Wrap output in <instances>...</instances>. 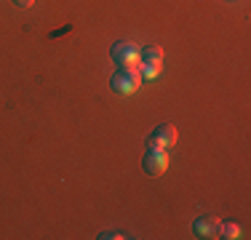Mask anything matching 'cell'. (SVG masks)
Listing matches in <instances>:
<instances>
[{
    "instance_id": "1",
    "label": "cell",
    "mask_w": 251,
    "mask_h": 240,
    "mask_svg": "<svg viewBox=\"0 0 251 240\" xmlns=\"http://www.w3.org/2000/svg\"><path fill=\"white\" fill-rule=\"evenodd\" d=\"M139 83H142L139 67H118V72L110 77L112 91H115V94H123V96L134 94L136 88H139Z\"/></svg>"
},
{
    "instance_id": "2",
    "label": "cell",
    "mask_w": 251,
    "mask_h": 240,
    "mask_svg": "<svg viewBox=\"0 0 251 240\" xmlns=\"http://www.w3.org/2000/svg\"><path fill=\"white\" fill-rule=\"evenodd\" d=\"M110 59L118 64V67H139V48H136L134 43H126V40L112 43Z\"/></svg>"
},
{
    "instance_id": "3",
    "label": "cell",
    "mask_w": 251,
    "mask_h": 240,
    "mask_svg": "<svg viewBox=\"0 0 251 240\" xmlns=\"http://www.w3.org/2000/svg\"><path fill=\"white\" fill-rule=\"evenodd\" d=\"M142 168H145L147 176H160L169 168V152L158 147H147L145 158H142Z\"/></svg>"
},
{
    "instance_id": "4",
    "label": "cell",
    "mask_w": 251,
    "mask_h": 240,
    "mask_svg": "<svg viewBox=\"0 0 251 240\" xmlns=\"http://www.w3.org/2000/svg\"><path fill=\"white\" fill-rule=\"evenodd\" d=\"M176 144V125L174 123H160L152 128V134L147 136V147L158 149H171Z\"/></svg>"
},
{
    "instance_id": "5",
    "label": "cell",
    "mask_w": 251,
    "mask_h": 240,
    "mask_svg": "<svg viewBox=\"0 0 251 240\" xmlns=\"http://www.w3.org/2000/svg\"><path fill=\"white\" fill-rule=\"evenodd\" d=\"M219 224H222V221H219L214 214H203V216H198V219L193 221V232L198 238H203V240L219 238Z\"/></svg>"
},
{
    "instance_id": "6",
    "label": "cell",
    "mask_w": 251,
    "mask_h": 240,
    "mask_svg": "<svg viewBox=\"0 0 251 240\" xmlns=\"http://www.w3.org/2000/svg\"><path fill=\"white\" fill-rule=\"evenodd\" d=\"M139 62L142 64H160V62H163V48L155 46V43L139 48Z\"/></svg>"
},
{
    "instance_id": "7",
    "label": "cell",
    "mask_w": 251,
    "mask_h": 240,
    "mask_svg": "<svg viewBox=\"0 0 251 240\" xmlns=\"http://www.w3.org/2000/svg\"><path fill=\"white\" fill-rule=\"evenodd\" d=\"M219 238H227V240L241 238V227H238L235 221H222V224H219Z\"/></svg>"
},
{
    "instance_id": "8",
    "label": "cell",
    "mask_w": 251,
    "mask_h": 240,
    "mask_svg": "<svg viewBox=\"0 0 251 240\" xmlns=\"http://www.w3.org/2000/svg\"><path fill=\"white\" fill-rule=\"evenodd\" d=\"M14 5H19V8H29V5L35 3V0H11Z\"/></svg>"
},
{
    "instance_id": "9",
    "label": "cell",
    "mask_w": 251,
    "mask_h": 240,
    "mask_svg": "<svg viewBox=\"0 0 251 240\" xmlns=\"http://www.w3.org/2000/svg\"><path fill=\"white\" fill-rule=\"evenodd\" d=\"M99 238H110V240H118L121 235H118V232H104V235H99Z\"/></svg>"
}]
</instances>
